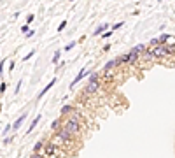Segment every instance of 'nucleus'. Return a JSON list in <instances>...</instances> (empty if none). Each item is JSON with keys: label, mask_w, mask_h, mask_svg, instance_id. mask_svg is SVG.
I'll return each instance as SVG.
<instances>
[{"label": "nucleus", "mask_w": 175, "mask_h": 158, "mask_svg": "<svg viewBox=\"0 0 175 158\" xmlns=\"http://www.w3.org/2000/svg\"><path fill=\"white\" fill-rule=\"evenodd\" d=\"M131 51H133V53H137V55H138V53H144V51H145V46H144V44H138V46H135Z\"/></svg>", "instance_id": "12"}, {"label": "nucleus", "mask_w": 175, "mask_h": 158, "mask_svg": "<svg viewBox=\"0 0 175 158\" xmlns=\"http://www.w3.org/2000/svg\"><path fill=\"white\" fill-rule=\"evenodd\" d=\"M32 20H33V14H30V16L26 18V25H28V23H32Z\"/></svg>", "instance_id": "23"}, {"label": "nucleus", "mask_w": 175, "mask_h": 158, "mask_svg": "<svg viewBox=\"0 0 175 158\" xmlns=\"http://www.w3.org/2000/svg\"><path fill=\"white\" fill-rule=\"evenodd\" d=\"M107 26H109V25H102V26H98L97 30H95V35H98V34H103V32L107 30Z\"/></svg>", "instance_id": "16"}, {"label": "nucleus", "mask_w": 175, "mask_h": 158, "mask_svg": "<svg viewBox=\"0 0 175 158\" xmlns=\"http://www.w3.org/2000/svg\"><path fill=\"white\" fill-rule=\"evenodd\" d=\"M138 56H140V55H137V53H133V51H130V53L126 55V63H135L137 60H138Z\"/></svg>", "instance_id": "5"}, {"label": "nucleus", "mask_w": 175, "mask_h": 158, "mask_svg": "<svg viewBox=\"0 0 175 158\" xmlns=\"http://www.w3.org/2000/svg\"><path fill=\"white\" fill-rule=\"evenodd\" d=\"M51 128H53V130H56V128H60V119H54V121H53V125H51Z\"/></svg>", "instance_id": "17"}, {"label": "nucleus", "mask_w": 175, "mask_h": 158, "mask_svg": "<svg viewBox=\"0 0 175 158\" xmlns=\"http://www.w3.org/2000/svg\"><path fill=\"white\" fill-rule=\"evenodd\" d=\"M74 46H76V42H70V44H67V46H65V49H67V51H70Z\"/></svg>", "instance_id": "21"}, {"label": "nucleus", "mask_w": 175, "mask_h": 158, "mask_svg": "<svg viewBox=\"0 0 175 158\" xmlns=\"http://www.w3.org/2000/svg\"><path fill=\"white\" fill-rule=\"evenodd\" d=\"M54 151H56V146H54L53 142H49V144L46 146V155L51 157V155H54Z\"/></svg>", "instance_id": "7"}, {"label": "nucleus", "mask_w": 175, "mask_h": 158, "mask_svg": "<svg viewBox=\"0 0 175 158\" xmlns=\"http://www.w3.org/2000/svg\"><path fill=\"white\" fill-rule=\"evenodd\" d=\"M114 67H117V61H116V60H112V61H109V63L105 65V72H107V70H112Z\"/></svg>", "instance_id": "14"}, {"label": "nucleus", "mask_w": 175, "mask_h": 158, "mask_svg": "<svg viewBox=\"0 0 175 158\" xmlns=\"http://www.w3.org/2000/svg\"><path fill=\"white\" fill-rule=\"evenodd\" d=\"M172 39H174L172 35H168V34H163V35H161V37L158 39V44H165L166 40H172Z\"/></svg>", "instance_id": "9"}, {"label": "nucleus", "mask_w": 175, "mask_h": 158, "mask_svg": "<svg viewBox=\"0 0 175 158\" xmlns=\"http://www.w3.org/2000/svg\"><path fill=\"white\" fill-rule=\"evenodd\" d=\"M72 111H74L72 105H63V107H61V114H70Z\"/></svg>", "instance_id": "13"}, {"label": "nucleus", "mask_w": 175, "mask_h": 158, "mask_svg": "<svg viewBox=\"0 0 175 158\" xmlns=\"http://www.w3.org/2000/svg\"><path fill=\"white\" fill-rule=\"evenodd\" d=\"M88 74H91V70H84V69H82V70H81V72L77 74V78L74 79L72 83H70V88H72V86H76V84H77L79 81H81V79L84 78V76H88Z\"/></svg>", "instance_id": "4"}, {"label": "nucleus", "mask_w": 175, "mask_h": 158, "mask_svg": "<svg viewBox=\"0 0 175 158\" xmlns=\"http://www.w3.org/2000/svg\"><path fill=\"white\" fill-rule=\"evenodd\" d=\"M60 55H61L60 51H56V53H54V56H53V63H58V60H60Z\"/></svg>", "instance_id": "20"}, {"label": "nucleus", "mask_w": 175, "mask_h": 158, "mask_svg": "<svg viewBox=\"0 0 175 158\" xmlns=\"http://www.w3.org/2000/svg\"><path fill=\"white\" fill-rule=\"evenodd\" d=\"M2 69H4V61H0V74H2Z\"/></svg>", "instance_id": "26"}, {"label": "nucleus", "mask_w": 175, "mask_h": 158, "mask_svg": "<svg viewBox=\"0 0 175 158\" xmlns=\"http://www.w3.org/2000/svg\"><path fill=\"white\" fill-rule=\"evenodd\" d=\"M98 88H100V78H98V74L91 72V78H89L86 88H84V93H86V95H93V93L98 91Z\"/></svg>", "instance_id": "1"}, {"label": "nucleus", "mask_w": 175, "mask_h": 158, "mask_svg": "<svg viewBox=\"0 0 175 158\" xmlns=\"http://www.w3.org/2000/svg\"><path fill=\"white\" fill-rule=\"evenodd\" d=\"M21 83H23V81H20V83H18V86H16V93L21 90Z\"/></svg>", "instance_id": "25"}, {"label": "nucleus", "mask_w": 175, "mask_h": 158, "mask_svg": "<svg viewBox=\"0 0 175 158\" xmlns=\"http://www.w3.org/2000/svg\"><path fill=\"white\" fill-rule=\"evenodd\" d=\"M39 121H40V116H37V118H35L33 121H32V125L28 127V134H30V132H32V130H33V128L37 127V123H39Z\"/></svg>", "instance_id": "15"}, {"label": "nucleus", "mask_w": 175, "mask_h": 158, "mask_svg": "<svg viewBox=\"0 0 175 158\" xmlns=\"http://www.w3.org/2000/svg\"><path fill=\"white\" fill-rule=\"evenodd\" d=\"M54 83H56V79H53V81H51V83H49V84H47V86H46V88L42 90V91H40V95H39V97H42V95H46V93H47V91H49V90L53 88V84H54Z\"/></svg>", "instance_id": "10"}, {"label": "nucleus", "mask_w": 175, "mask_h": 158, "mask_svg": "<svg viewBox=\"0 0 175 158\" xmlns=\"http://www.w3.org/2000/svg\"><path fill=\"white\" fill-rule=\"evenodd\" d=\"M30 158H42V155H39V153H33Z\"/></svg>", "instance_id": "24"}, {"label": "nucleus", "mask_w": 175, "mask_h": 158, "mask_svg": "<svg viewBox=\"0 0 175 158\" xmlns=\"http://www.w3.org/2000/svg\"><path fill=\"white\" fill-rule=\"evenodd\" d=\"M65 26H67V21H61V25L58 26V32H61V30H63Z\"/></svg>", "instance_id": "22"}, {"label": "nucleus", "mask_w": 175, "mask_h": 158, "mask_svg": "<svg viewBox=\"0 0 175 158\" xmlns=\"http://www.w3.org/2000/svg\"><path fill=\"white\" fill-rule=\"evenodd\" d=\"M40 148H42V140H39V142H37V144L33 146V151L37 153V151H40Z\"/></svg>", "instance_id": "18"}, {"label": "nucleus", "mask_w": 175, "mask_h": 158, "mask_svg": "<svg viewBox=\"0 0 175 158\" xmlns=\"http://www.w3.org/2000/svg\"><path fill=\"white\" fill-rule=\"evenodd\" d=\"M25 118H26V114H23V116H20V118H18L16 121H14V125H11V127H14V130H18V128L21 127V123L25 121Z\"/></svg>", "instance_id": "8"}, {"label": "nucleus", "mask_w": 175, "mask_h": 158, "mask_svg": "<svg viewBox=\"0 0 175 158\" xmlns=\"http://www.w3.org/2000/svg\"><path fill=\"white\" fill-rule=\"evenodd\" d=\"M70 119H72V121H76L77 125H82V118H81V114H79V113H74V114L70 116Z\"/></svg>", "instance_id": "11"}, {"label": "nucleus", "mask_w": 175, "mask_h": 158, "mask_svg": "<svg viewBox=\"0 0 175 158\" xmlns=\"http://www.w3.org/2000/svg\"><path fill=\"white\" fill-rule=\"evenodd\" d=\"M58 137L63 139V140H70V137H72V135H70L65 128H60V130H58Z\"/></svg>", "instance_id": "6"}, {"label": "nucleus", "mask_w": 175, "mask_h": 158, "mask_svg": "<svg viewBox=\"0 0 175 158\" xmlns=\"http://www.w3.org/2000/svg\"><path fill=\"white\" fill-rule=\"evenodd\" d=\"M165 49H166V55H168V53H170V55H172V53H174V51H175L174 44H170V46H168V48H165Z\"/></svg>", "instance_id": "19"}, {"label": "nucleus", "mask_w": 175, "mask_h": 158, "mask_svg": "<svg viewBox=\"0 0 175 158\" xmlns=\"http://www.w3.org/2000/svg\"><path fill=\"white\" fill-rule=\"evenodd\" d=\"M70 135H76V134H79V130H81V125H77L76 121H72V119H68L67 123H65V127H63Z\"/></svg>", "instance_id": "2"}, {"label": "nucleus", "mask_w": 175, "mask_h": 158, "mask_svg": "<svg viewBox=\"0 0 175 158\" xmlns=\"http://www.w3.org/2000/svg\"><path fill=\"white\" fill-rule=\"evenodd\" d=\"M149 53H151L152 58H163V56L166 55V49H165L163 46H156V48H152Z\"/></svg>", "instance_id": "3"}]
</instances>
